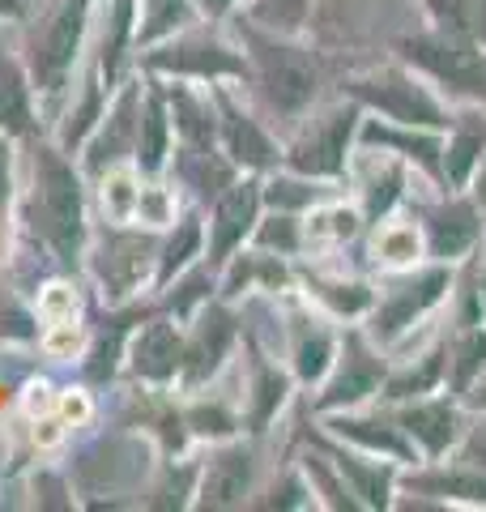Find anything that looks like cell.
Listing matches in <instances>:
<instances>
[{
    "label": "cell",
    "instance_id": "cell-1",
    "mask_svg": "<svg viewBox=\"0 0 486 512\" xmlns=\"http://www.w3.org/2000/svg\"><path fill=\"white\" fill-rule=\"evenodd\" d=\"M405 56L414 64H423L427 73H435L440 82L469 90V94H486V60L478 47L461 43L457 35H427V39H405Z\"/></svg>",
    "mask_w": 486,
    "mask_h": 512
},
{
    "label": "cell",
    "instance_id": "cell-2",
    "mask_svg": "<svg viewBox=\"0 0 486 512\" xmlns=\"http://www.w3.org/2000/svg\"><path fill=\"white\" fill-rule=\"evenodd\" d=\"M363 94L384 111V116H393L401 124H440V107L401 73H380L376 82L363 86Z\"/></svg>",
    "mask_w": 486,
    "mask_h": 512
},
{
    "label": "cell",
    "instance_id": "cell-3",
    "mask_svg": "<svg viewBox=\"0 0 486 512\" xmlns=\"http://www.w3.org/2000/svg\"><path fill=\"white\" fill-rule=\"evenodd\" d=\"M444 286H448L444 274H431V278H423L418 286H401V291L384 303V312H380V333H397V329H405L418 312L427 308V303L440 299Z\"/></svg>",
    "mask_w": 486,
    "mask_h": 512
},
{
    "label": "cell",
    "instance_id": "cell-4",
    "mask_svg": "<svg viewBox=\"0 0 486 512\" xmlns=\"http://www.w3.org/2000/svg\"><path fill=\"white\" fill-rule=\"evenodd\" d=\"M346 128H350V116H329L324 120L316 128V137L299 150V167H307V171H337V163H342V146H346Z\"/></svg>",
    "mask_w": 486,
    "mask_h": 512
},
{
    "label": "cell",
    "instance_id": "cell-5",
    "mask_svg": "<svg viewBox=\"0 0 486 512\" xmlns=\"http://www.w3.org/2000/svg\"><path fill=\"white\" fill-rule=\"evenodd\" d=\"M405 427H410L431 453H444L452 431H457V414H452L448 402H423V406H414L410 414H405Z\"/></svg>",
    "mask_w": 486,
    "mask_h": 512
},
{
    "label": "cell",
    "instance_id": "cell-6",
    "mask_svg": "<svg viewBox=\"0 0 486 512\" xmlns=\"http://www.w3.org/2000/svg\"><path fill=\"white\" fill-rule=\"evenodd\" d=\"M431 235H435V252H440V256H457L461 248L474 244V235H478L474 210H465V205H452V210H444L440 218L431 222Z\"/></svg>",
    "mask_w": 486,
    "mask_h": 512
},
{
    "label": "cell",
    "instance_id": "cell-7",
    "mask_svg": "<svg viewBox=\"0 0 486 512\" xmlns=\"http://www.w3.org/2000/svg\"><path fill=\"white\" fill-rule=\"evenodd\" d=\"M137 197H141V180L133 175V167H116L103 180V210L116 218V222H128L137 210Z\"/></svg>",
    "mask_w": 486,
    "mask_h": 512
},
{
    "label": "cell",
    "instance_id": "cell-8",
    "mask_svg": "<svg viewBox=\"0 0 486 512\" xmlns=\"http://www.w3.org/2000/svg\"><path fill=\"white\" fill-rule=\"evenodd\" d=\"M376 380H380V367L371 363L363 350H354V359H350V372H342V380L333 384V393H329V402H354V397H363L376 389Z\"/></svg>",
    "mask_w": 486,
    "mask_h": 512
},
{
    "label": "cell",
    "instance_id": "cell-9",
    "mask_svg": "<svg viewBox=\"0 0 486 512\" xmlns=\"http://www.w3.org/2000/svg\"><path fill=\"white\" fill-rule=\"evenodd\" d=\"M307 244H342V239L354 235V214L350 210H320L307 218Z\"/></svg>",
    "mask_w": 486,
    "mask_h": 512
},
{
    "label": "cell",
    "instance_id": "cell-10",
    "mask_svg": "<svg viewBox=\"0 0 486 512\" xmlns=\"http://www.w3.org/2000/svg\"><path fill=\"white\" fill-rule=\"evenodd\" d=\"M482 141H486L482 128H465V133H457V141L448 146V180H465L469 167H474V158L482 154Z\"/></svg>",
    "mask_w": 486,
    "mask_h": 512
},
{
    "label": "cell",
    "instance_id": "cell-11",
    "mask_svg": "<svg viewBox=\"0 0 486 512\" xmlns=\"http://www.w3.org/2000/svg\"><path fill=\"white\" fill-rule=\"evenodd\" d=\"M81 346H86V329L77 325V316L73 320H52V329L43 333V350L56 355V359H73Z\"/></svg>",
    "mask_w": 486,
    "mask_h": 512
},
{
    "label": "cell",
    "instance_id": "cell-12",
    "mask_svg": "<svg viewBox=\"0 0 486 512\" xmlns=\"http://www.w3.org/2000/svg\"><path fill=\"white\" fill-rule=\"evenodd\" d=\"M133 218H141L145 227H167V222L175 218V197L167 188H141Z\"/></svg>",
    "mask_w": 486,
    "mask_h": 512
},
{
    "label": "cell",
    "instance_id": "cell-13",
    "mask_svg": "<svg viewBox=\"0 0 486 512\" xmlns=\"http://www.w3.org/2000/svg\"><path fill=\"white\" fill-rule=\"evenodd\" d=\"M39 316L52 325V320H73L77 316V291L69 282H52L39 291Z\"/></svg>",
    "mask_w": 486,
    "mask_h": 512
},
{
    "label": "cell",
    "instance_id": "cell-14",
    "mask_svg": "<svg viewBox=\"0 0 486 512\" xmlns=\"http://www.w3.org/2000/svg\"><path fill=\"white\" fill-rule=\"evenodd\" d=\"M376 248H380L384 261L405 265V261H414L418 256V235H414V227H384L380 239H376Z\"/></svg>",
    "mask_w": 486,
    "mask_h": 512
},
{
    "label": "cell",
    "instance_id": "cell-15",
    "mask_svg": "<svg viewBox=\"0 0 486 512\" xmlns=\"http://www.w3.org/2000/svg\"><path fill=\"white\" fill-rule=\"evenodd\" d=\"M90 414H94V406H90V397L81 393V389H64V393L56 397V419H60L64 427L90 423Z\"/></svg>",
    "mask_w": 486,
    "mask_h": 512
},
{
    "label": "cell",
    "instance_id": "cell-16",
    "mask_svg": "<svg viewBox=\"0 0 486 512\" xmlns=\"http://www.w3.org/2000/svg\"><path fill=\"white\" fill-rule=\"evenodd\" d=\"M427 9L440 18L444 26H452V35H461V30H474V9H469V0H427Z\"/></svg>",
    "mask_w": 486,
    "mask_h": 512
},
{
    "label": "cell",
    "instance_id": "cell-17",
    "mask_svg": "<svg viewBox=\"0 0 486 512\" xmlns=\"http://www.w3.org/2000/svg\"><path fill=\"white\" fill-rule=\"evenodd\" d=\"M56 389H52V384H47V380H35V384H30V389L22 393V410L30 414V419H43V414H56Z\"/></svg>",
    "mask_w": 486,
    "mask_h": 512
},
{
    "label": "cell",
    "instance_id": "cell-18",
    "mask_svg": "<svg viewBox=\"0 0 486 512\" xmlns=\"http://www.w3.org/2000/svg\"><path fill=\"white\" fill-rule=\"evenodd\" d=\"M435 376H440V359H427V363H423V372H410V376H401V380L393 384V397L427 393L431 384H435Z\"/></svg>",
    "mask_w": 486,
    "mask_h": 512
},
{
    "label": "cell",
    "instance_id": "cell-19",
    "mask_svg": "<svg viewBox=\"0 0 486 512\" xmlns=\"http://www.w3.org/2000/svg\"><path fill=\"white\" fill-rule=\"evenodd\" d=\"M482 359H486V338H474V342H469V346L461 350V367H457V380L465 384V380H469V376H474L478 367H482Z\"/></svg>",
    "mask_w": 486,
    "mask_h": 512
},
{
    "label": "cell",
    "instance_id": "cell-20",
    "mask_svg": "<svg viewBox=\"0 0 486 512\" xmlns=\"http://www.w3.org/2000/svg\"><path fill=\"white\" fill-rule=\"evenodd\" d=\"M64 440V423L56 419V414H43V419H35V444L39 448H56Z\"/></svg>",
    "mask_w": 486,
    "mask_h": 512
},
{
    "label": "cell",
    "instance_id": "cell-21",
    "mask_svg": "<svg viewBox=\"0 0 486 512\" xmlns=\"http://www.w3.org/2000/svg\"><path fill=\"white\" fill-rule=\"evenodd\" d=\"M465 457H469V461H478V466H486V427H478L474 436H469Z\"/></svg>",
    "mask_w": 486,
    "mask_h": 512
},
{
    "label": "cell",
    "instance_id": "cell-22",
    "mask_svg": "<svg viewBox=\"0 0 486 512\" xmlns=\"http://www.w3.org/2000/svg\"><path fill=\"white\" fill-rule=\"evenodd\" d=\"M478 201L486 205V163H482V175H478Z\"/></svg>",
    "mask_w": 486,
    "mask_h": 512
},
{
    "label": "cell",
    "instance_id": "cell-23",
    "mask_svg": "<svg viewBox=\"0 0 486 512\" xmlns=\"http://www.w3.org/2000/svg\"><path fill=\"white\" fill-rule=\"evenodd\" d=\"M478 402H486V389H478Z\"/></svg>",
    "mask_w": 486,
    "mask_h": 512
},
{
    "label": "cell",
    "instance_id": "cell-24",
    "mask_svg": "<svg viewBox=\"0 0 486 512\" xmlns=\"http://www.w3.org/2000/svg\"><path fill=\"white\" fill-rule=\"evenodd\" d=\"M478 5H482V13H486V0H478Z\"/></svg>",
    "mask_w": 486,
    "mask_h": 512
}]
</instances>
